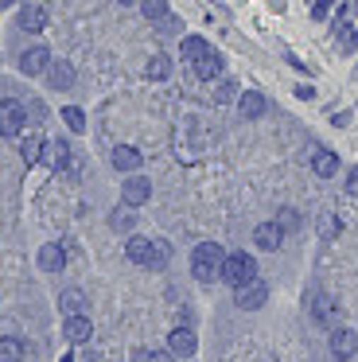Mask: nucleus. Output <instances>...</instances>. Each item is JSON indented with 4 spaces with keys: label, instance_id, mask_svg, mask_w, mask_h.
<instances>
[{
    "label": "nucleus",
    "instance_id": "nucleus-10",
    "mask_svg": "<svg viewBox=\"0 0 358 362\" xmlns=\"http://www.w3.org/2000/svg\"><path fill=\"white\" fill-rule=\"evenodd\" d=\"M43 156H47V164H51L54 172H74V156H70V144L67 141H51Z\"/></svg>",
    "mask_w": 358,
    "mask_h": 362
},
{
    "label": "nucleus",
    "instance_id": "nucleus-32",
    "mask_svg": "<svg viewBox=\"0 0 358 362\" xmlns=\"http://www.w3.org/2000/svg\"><path fill=\"white\" fill-rule=\"evenodd\" d=\"M339 16L347 20V24H350V20H358V0H342V12H339Z\"/></svg>",
    "mask_w": 358,
    "mask_h": 362
},
{
    "label": "nucleus",
    "instance_id": "nucleus-6",
    "mask_svg": "<svg viewBox=\"0 0 358 362\" xmlns=\"http://www.w3.org/2000/svg\"><path fill=\"white\" fill-rule=\"evenodd\" d=\"M47 66H51V51H47V47H28V51L20 55V71L28 74V78L47 74Z\"/></svg>",
    "mask_w": 358,
    "mask_h": 362
},
{
    "label": "nucleus",
    "instance_id": "nucleus-9",
    "mask_svg": "<svg viewBox=\"0 0 358 362\" xmlns=\"http://www.w3.org/2000/svg\"><path fill=\"white\" fill-rule=\"evenodd\" d=\"M358 351V331L354 327H335L331 331V354L335 358H350Z\"/></svg>",
    "mask_w": 358,
    "mask_h": 362
},
{
    "label": "nucleus",
    "instance_id": "nucleus-19",
    "mask_svg": "<svg viewBox=\"0 0 358 362\" xmlns=\"http://www.w3.org/2000/svg\"><path fill=\"white\" fill-rule=\"evenodd\" d=\"M43 152H47V141H43L39 133L23 136V144H20V156H23V164H39V160H43Z\"/></svg>",
    "mask_w": 358,
    "mask_h": 362
},
{
    "label": "nucleus",
    "instance_id": "nucleus-36",
    "mask_svg": "<svg viewBox=\"0 0 358 362\" xmlns=\"http://www.w3.org/2000/svg\"><path fill=\"white\" fill-rule=\"evenodd\" d=\"M8 4H12V0H0V8H8Z\"/></svg>",
    "mask_w": 358,
    "mask_h": 362
},
{
    "label": "nucleus",
    "instance_id": "nucleus-35",
    "mask_svg": "<svg viewBox=\"0 0 358 362\" xmlns=\"http://www.w3.org/2000/svg\"><path fill=\"white\" fill-rule=\"evenodd\" d=\"M347 191H350V195H358V168L347 175Z\"/></svg>",
    "mask_w": 358,
    "mask_h": 362
},
{
    "label": "nucleus",
    "instance_id": "nucleus-28",
    "mask_svg": "<svg viewBox=\"0 0 358 362\" xmlns=\"http://www.w3.org/2000/svg\"><path fill=\"white\" fill-rule=\"evenodd\" d=\"M109 222H113V230H132V222H137V214H132V206L125 203L121 211H113V218H109Z\"/></svg>",
    "mask_w": 358,
    "mask_h": 362
},
{
    "label": "nucleus",
    "instance_id": "nucleus-21",
    "mask_svg": "<svg viewBox=\"0 0 358 362\" xmlns=\"http://www.w3.org/2000/svg\"><path fill=\"white\" fill-rule=\"evenodd\" d=\"M311 315H316L319 323H335V315H339V304H335L331 296H316V304H311Z\"/></svg>",
    "mask_w": 358,
    "mask_h": 362
},
{
    "label": "nucleus",
    "instance_id": "nucleus-3",
    "mask_svg": "<svg viewBox=\"0 0 358 362\" xmlns=\"http://www.w3.org/2000/svg\"><path fill=\"white\" fill-rule=\"evenodd\" d=\"M257 276V261L249 257V253H230V257L222 261V281L230 284V288H238V284H246V281H253Z\"/></svg>",
    "mask_w": 358,
    "mask_h": 362
},
{
    "label": "nucleus",
    "instance_id": "nucleus-33",
    "mask_svg": "<svg viewBox=\"0 0 358 362\" xmlns=\"http://www.w3.org/2000/svg\"><path fill=\"white\" fill-rule=\"evenodd\" d=\"M280 230H296V222H300V218H296V211H280Z\"/></svg>",
    "mask_w": 358,
    "mask_h": 362
},
{
    "label": "nucleus",
    "instance_id": "nucleus-30",
    "mask_svg": "<svg viewBox=\"0 0 358 362\" xmlns=\"http://www.w3.org/2000/svg\"><path fill=\"white\" fill-rule=\"evenodd\" d=\"M339 40H342L347 51H354L358 47V28H339Z\"/></svg>",
    "mask_w": 358,
    "mask_h": 362
},
{
    "label": "nucleus",
    "instance_id": "nucleus-24",
    "mask_svg": "<svg viewBox=\"0 0 358 362\" xmlns=\"http://www.w3.org/2000/svg\"><path fill=\"white\" fill-rule=\"evenodd\" d=\"M23 339H0V362H23Z\"/></svg>",
    "mask_w": 358,
    "mask_h": 362
},
{
    "label": "nucleus",
    "instance_id": "nucleus-16",
    "mask_svg": "<svg viewBox=\"0 0 358 362\" xmlns=\"http://www.w3.org/2000/svg\"><path fill=\"white\" fill-rule=\"evenodd\" d=\"M109 160H113L117 172H137V168H140V152L132 148V144H117Z\"/></svg>",
    "mask_w": 358,
    "mask_h": 362
},
{
    "label": "nucleus",
    "instance_id": "nucleus-5",
    "mask_svg": "<svg viewBox=\"0 0 358 362\" xmlns=\"http://www.w3.org/2000/svg\"><path fill=\"white\" fill-rule=\"evenodd\" d=\"M265 300H269V288H265L261 281H246V284H238V288H233V304L241 308V312H257V308L265 304Z\"/></svg>",
    "mask_w": 358,
    "mask_h": 362
},
{
    "label": "nucleus",
    "instance_id": "nucleus-25",
    "mask_svg": "<svg viewBox=\"0 0 358 362\" xmlns=\"http://www.w3.org/2000/svg\"><path fill=\"white\" fill-rule=\"evenodd\" d=\"M140 12L148 20H156V24H163L168 20V0H140Z\"/></svg>",
    "mask_w": 358,
    "mask_h": 362
},
{
    "label": "nucleus",
    "instance_id": "nucleus-31",
    "mask_svg": "<svg viewBox=\"0 0 358 362\" xmlns=\"http://www.w3.org/2000/svg\"><path fill=\"white\" fill-rule=\"evenodd\" d=\"M230 98H238V86H233V82H222L218 94H214V102H230Z\"/></svg>",
    "mask_w": 358,
    "mask_h": 362
},
{
    "label": "nucleus",
    "instance_id": "nucleus-22",
    "mask_svg": "<svg viewBox=\"0 0 358 362\" xmlns=\"http://www.w3.org/2000/svg\"><path fill=\"white\" fill-rule=\"evenodd\" d=\"M144 74H148L152 82H163V78L171 74V59H168V55H152V59H148V66H144Z\"/></svg>",
    "mask_w": 358,
    "mask_h": 362
},
{
    "label": "nucleus",
    "instance_id": "nucleus-29",
    "mask_svg": "<svg viewBox=\"0 0 358 362\" xmlns=\"http://www.w3.org/2000/svg\"><path fill=\"white\" fill-rule=\"evenodd\" d=\"M132 362H175V358H171L168 351H137Z\"/></svg>",
    "mask_w": 358,
    "mask_h": 362
},
{
    "label": "nucleus",
    "instance_id": "nucleus-13",
    "mask_svg": "<svg viewBox=\"0 0 358 362\" xmlns=\"http://www.w3.org/2000/svg\"><path fill=\"white\" fill-rule=\"evenodd\" d=\"M253 242L261 245V250H280V242H284V230H280V222H261V226L253 230Z\"/></svg>",
    "mask_w": 358,
    "mask_h": 362
},
{
    "label": "nucleus",
    "instance_id": "nucleus-23",
    "mask_svg": "<svg viewBox=\"0 0 358 362\" xmlns=\"http://www.w3.org/2000/svg\"><path fill=\"white\" fill-rule=\"evenodd\" d=\"M59 308H62L67 315H78V312H86V296H82L78 288H67V292L59 296Z\"/></svg>",
    "mask_w": 358,
    "mask_h": 362
},
{
    "label": "nucleus",
    "instance_id": "nucleus-27",
    "mask_svg": "<svg viewBox=\"0 0 358 362\" xmlns=\"http://www.w3.org/2000/svg\"><path fill=\"white\" fill-rule=\"evenodd\" d=\"M62 121H67L70 133H82V129H86V117H82V110H78V105H67V110H62Z\"/></svg>",
    "mask_w": 358,
    "mask_h": 362
},
{
    "label": "nucleus",
    "instance_id": "nucleus-26",
    "mask_svg": "<svg viewBox=\"0 0 358 362\" xmlns=\"http://www.w3.org/2000/svg\"><path fill=\"white\" fill-rule=\"evenodd\" d=\"M179 51H183V59H187V63H195V59H199L202 51H210V43H207V40H199V35H187V40H183V47H179Z\"/></svg>",
    "mask_w": 358,
    "mask_h": 362
},
{
    "label": "nucleus",
    "instance_id": "nucleus-34",
    "mask_svg": "<svg viewBox=\"0 0 358 362\" xmlns=\"http://www.w3.org/2000/svg\"><path fill=\"white\" fill-rule=\"evenodd\" d=\"M331 4H335V0H316V8H311V16H316V20H323Z\"/></svg>",
    "mask_w": 358,
    "mask_h": 362
},
{
    "label": "nucleus",
    "instance_id": "nucleus-4",
    "mask_svg": "<svg viewBox=\"0 0 358 362\" xmlns=\"http://www.w3.org/2000/svg\"><path fill=\"white\" fill-rule=\"evenodd\" d=\"M23 125H28V105L16 102V98H4L0 102V136H20Z\"/></svg>",
    "mask_w": 358,
    "mask_h": 362
},
{
    "label": "nucleus",
    "instance_id": "nucleus-17",
    "mask_svg": "<svg viewBox=\"0 0 358 362\" xmlns=\"http://www.w3.org/2000/svg\"><path fill=\"white\" fill-rule=\"evenodd\" d=\"M311 172L323 175V180H327V175H335V172H339V156L327 152V148H316V152H311Z\"/></svg>",
    "mask_w": 358,
    "mask_h": 362
},
{
    "label": "nucleus",
    "instance_id": "nucleus-2",
    "mask_svg": "<svg viewBox=\"0 0 358 362\" xmlns=\"http://www.w3.org/2000/svg\"><path fill=\"white\" fill-rule=\"evenodd\" d=\"M222 261H226V253H222V245H218V242L195 245V253H191L195 281H218V276H222Z\"/></svg>",
    "mask_w": 358,
    "mask_h": 362
},
{
    "label": "nucleus",
    "instance_id": "nucleus-37",
    "mask_svg": "<svg viewBox=\"0 0 358 362\" xmlns=\"http://www.w3.org/2000/svg\"><path fill=\"white\" fill-rule=\"evenodd\" d=\"M121 4H132V0H121Z\"/></svg>",
    "mask_w": 358,
    "mask_h": 362
},
{
    "label": "nucleus",
    "instance_id": "nucleus-1",
    "mask_svg": "<svg viewBox=\"0 0 358 362\" xmlns=\"http://www.w3.org/2000/svg\"><path fill=\"white\" fill-rule=\"evenodd\" d=\"M125 257H129L132 265H144V269H163L171 261V245L152 242V238H129V242H125Z\"/></svg>",
    "mask_w": 358,
    "mask_h": 362
},
{
    "label": "nucleus",
    "instance_id": "nucleus-18",
    "mask_svg": "<svg viewBox=\"0 0 358 362\" xmlns=\"http://www.w3.org/2000/svg\"><path fill=\"white\" fill-rule=\"evenodd\" d=\"M20 28H23V32H43V28H47V8H39V4L20 8Z\"/></svg>",
    "mask_w": 358,
    "mask_h": 362
},
{
    "label": "nucleus",
    "instance_id": "nucleus-8",
    "mask_svg": "<svg viewBox=\"0 0 358 362\" xmlns=\"http://www.w3.org/2000/svg\"><path fill=\"white\" fill-rule=\"evenodd\" d=\"M148 195H152V183H148L144 175H129V180H125L121 199H125L129 206H144V203H148Z\"/></svg>",
    "mask_w": 358,
    "mask_h": 362
},
{
    "label": "nucleus",
    "instance_id": "nucleus-20",
    "mask_svg": "<svg viewBox=\"0 0 358 362\" xmlns=\"http://www.w3.org/2000/svg\"><path fill=\"white\" fill-rule=\"evenodd\" d=\"M238 110H241V117H246V121H253V117H261V113H265V98L257 94V90H249V94L238 98Z\"/></svg>",
    "mask_w": 358,
    "mask_h": 362
},
{
    "label": "nucleus",
    "instance_id": "nucleus-14",
    "mask_svg": "<svg viewBox=\"0 0 358 362\" xmlns=\"http://www.w3.org/2000/svg\"><path fill=\"white\" fill-rule=\"evenodd\" d=\"M62 265H67V250H62L59 242H47L43 250H39V269H43V273H59Z\"/></svg>",
    "mask_w": 358,
    "mask_h": 362
},
{
    "label": "nucleus",
    "instance_id": "nucleus-11",
    "mask_svg": "<svg viewBox=\"0 0 358 362\" xmlns=\"http://www.w3.org/2000/svg\"><path fill=\"white\" fill-rule=\"evenodd\" d=\"M168 351L171 354H179V358H187V354H195L199 351V339H195V331H187V327H175L168 335Z\"/></svg>",
    "mask_w": 358,
    "mask_h": 362
},
{
    "label": "nucleus",
    "instance_id": "nucleus-12",
    "mask_svg": "<svg viewBox=\"0 0 358 362\" xmlns=\"http://www.w3.org/2000/svg\"><path fill=\"white\" fill-rule=\"evenodd\" d=\"M62 335H67L70 343H86V339L93 335V323L86 320V312H78V315H67V323H62Z\"/></svg>",
    "mask_w": 358,
    "mask_h": 362
},
{
    "label": "nucleus",
    "instance_id": "nucleus-15",
    "mask_svg": "<svg viewBox=\"0 0 358 362\" xmlns=\"http://www.w3.org/2000/svg\"><path fill=\"white\" fill-rule=\"evenodd\" d=\"M47 86L51 90H70L74 86V66L70 63H51L47 66Z\"/></svg>",
    "mask_w": 358,
    "mask_h": 362
},
{
    "label": "nucleus",
    "instance_id": "nucleus-7",
    "mask_svg": "<svg viewBox=\"0 0 358 362\" xmlns=\"http://www.w3.org/2000/svg\"><path fill=\"white\" fill-rule=\"evenodd\" d=\"M191 71H195L199 82H214L218 74H222V55H218V51H202V55L191 63Z\"/></svg>",
    "mask_w": 358,
    "mask_h": 362
}]
</instances>
